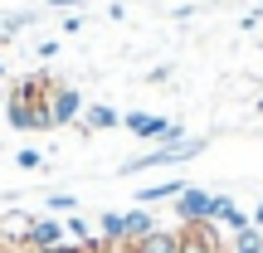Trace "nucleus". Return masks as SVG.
Returning a JSON list of instances; mask_svg holds the SVG:
<instances>
[{
    "label": "nucleus",
    "instance_id": "obj_17",
    "mask_svg": "<svg viewBox=\"0 0 263 253\" xmlns=\"http://www.w3.org/2000/svg\"><path fill=\"white\" fill-rule=\"evenodd\" d=\"M64 29H68V34H73V29H83V15H78V10H68V15H64Z\"/></svg>",
    "mask_w": 263,
    "mask_h": 253
},
{
    "label": "nucleus",
    "instance_id": "obj_19",
    "mask_svg": "<svg viewBox=\"0 0 263 253\" xmlns=\"http://www.w3.org/2000/svg\"><path fill=\"white\" fill-rule=\"evenodd\" d=\"M254 229H263V200L254 205Z\"/></svg>",
    "mask_w": 263,
    "mask_h": 253
},
{
    "label": "nucleus",
    "instance_id": "obj_8",
    "mask_svg": "<svg viewBox=\"0 0 263 253\" xmlns=\"http://www.w3.org/2000/svg\"><path fill=\"white\" fill-rule=\"evenodd\" d=\"M83 131H112V127H122V112H112L107 103H93V107H83Z\"/></svg>",
    "mask_w": 263,
    "mask_h": 253
},
{
    "label": "nucleus",
    "instance_id": "obj_22",
    "mask_svg": "<svg viewBox=\"0 0 263 253\" xmlns=\"http://www.w3.org/2000/svg\"><path fill=\"white\" fill-rule=\"evenodd\" d=\"M0 73H5V68H0Z\"/></svg>",
    "mask_w": 263,
    "mask_h": 253
},
{
    "label": "nucleus",
    "instance_id": "obj_15",
    "mask_svg": "<svg viewBox=\"0 0 263 253\" xmlns=\"http://www.w3.org/2000/svg\"><path fill=\"white\" fill-rule=\"evenodd\" d=\"M49 209H54V215H73L78 200H73V195H49Z\"/></svg>",
    "mask_w": 263,
    "mask_h": 253
},
{
    "label": "nucleus",
    "instance_id": "obj_4",
    "mask_svg": "<svg viewBox=\"0 0 263 253\" xmlns=\"http://www.w3.org/2000/svg\"><path fill=\"white\" fill-rule=\"evenodd\" d=\"M64 239H68V229H64V219H34V224H29V234L25 239H20V244L15 248H29V253H44V248H59V244H64Z\"/></svg>",
    "mask_w": 263,
    "mask_h": 253
},
{
    "label": "nucleus",
    "instance_id": "obj_18",
    "mask_svg": "<svg viewBox=\"0 0 263 253\" xmlns=\"http://www.w3.org/2000/svg\"><path fill=\"white\" fill-rule=\"evenodd\" d=\"M83 0H49V10H78Z\"/></svg>",
    "mask_w": 263,
    "mask_h": 253
},
{
    "label": "nucleus",
    "instance_id": "obj_20",
    "mask_svg": "<svg viewBox=\"0 0 263 253\" xmlns=\"http://www.w3.org/2000/svg\"><path fill=\"white\" fill-rule=\"evenodd\" d=\"M117 253H137V248H132V244H117Z\"/></svg>",
    "mask_w": 263,
    "mask_h": 253
},
{
    "label": "nucleus",
    "instance_id": "obj_11",
    "mask_svg": "<svg viewBox=\"0 0 263 253\" xmlns=\"http://www.w3.org/2000/svg\"><path fill=\"white\" fill-rule=\"evenodd\" d=\"M229 239V253H263V229H234V234H224Z\"/></svg>",
    "mask_w": 263,
    "mask_h": 253
},
{
    "label": "nucleus",
    "instance_id": "obj_14",
    "mask_svg": "<svg viewBox=\"0 0 263 253\" xmlns=\"http://www.w3.org/2000/svg\"><path fill=\"white\" fill-rule=\"evenodd\" d=\"M15 166H20V170H39V166H44V151H34V146L15 151Z\"/></svg>",
    "mask_w": 263,
    "mask_h": 253
},
{
    "label": "nucleus",
    "instance_id": "obj_12",
    "mask_svg": "<svg viewBox=\"0 0 263 253\" xmlns=\"http://www.w3.org/2000/svg\"><path fill=\"white\" fill-rule=\"evenodd\" d=\"M34 25V15H5L0 20V44H10V34H20V29Z\"/></svg>",
    "mask_w": 263,
    "mask_h": 253
},
{
    "label": "nucleus",
    "instance_id": "obj_16",
    "mask_svg": "<svg viewBox=\"0 0 263 253\" xmlns=\"http://www.w3.org/2000/svg\"><path fill=\"white\" fill-rule=\"evenodd\" d=\"M44 253H93V248H88V244H73V239H64L59 248H44Z\"/></svg>",
    "mask_w": 263,
    "mask_h": 253
},
{
    "label": "nucleus",
    "instance_id": "obj_5",
    "mask_svg": "<svg viewBox=\"0 0 263 253\" xmlns=\"http://www.w3.org/2000/svg\"><path fill=\"white\" fill-rule=\"evenodd\" d=\"M49 112H54V127L78 122V117H83V93H78V88H68V83H59L54 93H49Z\"/></svg>",
    "mask_w": 263,
    "mask_h": 253
},
{
    "label": "nucleus",
    "instance_id": "obj_7",
    "mask_svg": "<svg viewBox=\"0 0 263 253\" xmlns=\"http://www.w3.org/2000/svg\"><path fill=\"white\" fill-rule=\"evenodd\" d=\"M156 229V219H151V209H141V205H132L127 215H122V239L127 244H141V239Z\"/></svg>",
    "mask_w": 263,
    "mask_h": 253
},
{
    "label": "nucleus",
    "instance_id": "obj_10",
    "mask_svg": "<svg viewBox=\"0 0 263 253\" xmlns=\"http://www.w3.org/2000/svg\"><path fill=\"white\" fill-rule=\"evenodd\" d=\"M132 248H137V253H176V248H180V229L171 234V229H161V224H156L146 239H141V244H132Z\"/></svg>",
    "mask_w": 263,
    "mask_h": 253
},
{
    "label": "nucleus",
    "instance_id": "obj_2",
    "mask_svg": "<svg viewBox=\"0 0 263 253\" xmlns=\"http://www.w3.org/2000/svg\"><path fill=\"white\" fill-rule=\"evenodd\" d=\"M122 127L132 131V137H141V141H161V146L185 141V127H180V122H171V117H151V112H127Z\"/></svg>",
    "mask_w": 263,
    "mask_h": 253
},
{
    "label": "nucleus",
    "instance_id": "obj_23",
    "mask_svg": "<svg viewBox=\"0 0 263 253\" xmlns=\"http://www.w3.org/2000/svg\"><path fill=\"white\" fill-rule=\"evenodd\" d=\"M258 10H263V5H258Z\"/></svg>",
    "mask_w": 263,
    "mask_h": 253
},
{
    "label": "nucleus",
    "instance_id": "obj_13",
    "mask_svg": "<svg viewBox=\"0 0 263 253\" xmlns=\"http://www.w3.org/2000/svg\"><path fill=\"white\" fill-rule=\"evenodd\" d=\"M98 229H103L107 244H127V239H122V215H103V219H98Z\"/></svg>",
    "mask_w": 263,
    "mask_h": 253
},
{
    "label": "nucleus",
    "instance_id": "obj_9",
    "mask_svg": "<svg viewBox=\"0 0 263 253\" xmlns=\"http://www.w3.org/2000/svg\"><path fill=\"white\" fill-rule=\"evenodd\" d=\"M176 195H185V180H161V185L137 190V205L151 209V205H161V200H171V205H176Z\"/></svg>",
    "mask_w": 263,
    "mask_h": 253
},
{
    "label": "nucleus",
    "instance_id": "obj_1",
    "mask_svg": "<svg viewBox=\"0 0 263 253\" xmlns=\"http://www.w3.org/2000/svg\"><path fill=\"white\" fill-rule=\"evenodd\" d=\"M54 78L49 73H29L15 83V93H10L5 103V122L15 131H49L54 127V112H49V93H54Z\"/></svg>",
    "mask_w": 263,
    "mask_h": 253
},
{
    "label": "nucleus",
    "instance_id": "obj_3",
    "mask_svg": "<svg viewBox=\"0 0 263 253\" xmlns=\"http://www.w3.org/2000/svg\"><path fill=\"white\" fill-rule=\"evenodd\" d=\"M176 253H224V229L200 219V224H180V248Z\"/></svg>",
    "mask_w": 263,
    "mask_h": 253
},
{
    "label": "nucleus",
    "instance_id": "obj_21",
    "mask_svg": "<svg viewBox=\"0 0 263 253\" xmlns=\"http://www.w3.org/2000/svg\"><path fill=\"white\" fill-rule=\"evenodd\" d=\"M258 117H263V98H258Z\"/></svg>",
    "mask_w": 263,
    "mask_h": 253
},
{
    "label": "nucleus",
    "instance_id": "obj_6",
    "mask_svg": "<svg viewBox=\"0 0 263 253\" xmlns=\"http://www.w3.org/2000/svg\"><path fill=\"white\" fill-rule=\"evenodd\" d=\"M210 190H195V185H185V195H176V219L180 224H200V219H210Z\"/></svg>",
    "mask_w": 263,
    "mask_h": 253
}]
</instances>
